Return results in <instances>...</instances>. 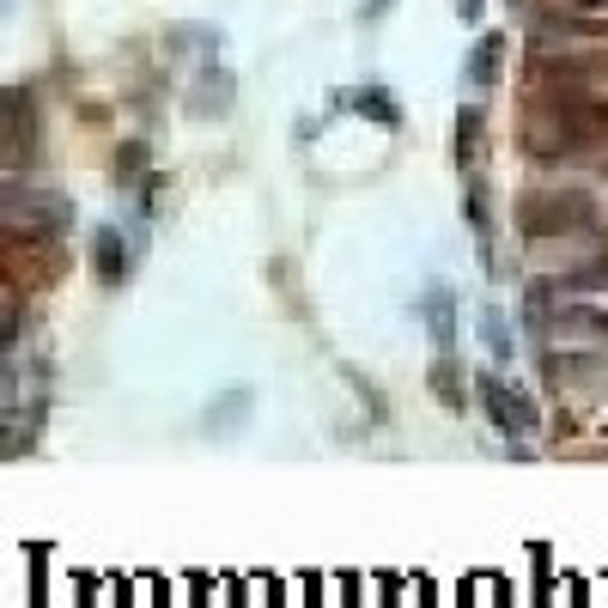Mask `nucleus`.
Wrapping results in <instances>:
<instances>
[{
	"label": "nucleus",
	"instance_id": "obj_1",
	"mask_svg": "<svg viewBox=\"0 0 608 608\" xmlns=\"http://www.w3.org/2000/svg\"><path fill=\"white\" fill-rule=\"evenodd\" d=\"M572 7H608V0H572Z\"/></svg>",
	"mask_w": 608,
	"mask_h": 608
}]
</instances>
